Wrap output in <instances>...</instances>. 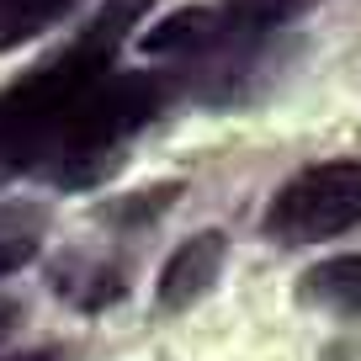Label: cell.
<instances>
[{"instance_id":"12","label":"cell","mask_w":361,"mask_h":361,"mask_svg":"<svg viewBox=\"0 0 361 361\" xmlns=\"http://www.w3.org/2000/svg\"><path fill=\"white\" fill-rule=\"evenodd\" d=\"M11 319H16V308H11V303H0V335L11 329Z\"/></svg>"},{"instance_id":"11","label":"cell","mask_w":361,"mask_h":361,"mask_svg":"<svg viewBox=\"0 0 361 361\" xmlns=\"http://www.w3.org/2000/svg\"><path fill=\"white\" fill-rule=\"evenodd\" d=\"M0 361H64L59 345H43V350H22V356H0Z\"/></svg>"},{"instance_id":"1","label":"cell","mask_w":361,"mask_h":361,"mask_svg":"<svg viewBox=\"0 0 361 361\" xmlns=\"http://www.w3.org/2000/svg\"><path fill=\"white\" fill-rule=\"evenodd\" d=\"M154 0H106L96 22L59 48L43 69L22 75L6 96H0V176H22V170H43L54 138L75 117V106L90 96L96 80L117 69V48H123L128 27L149 11Z\"/></svg>"},{"instance_id":"9","label":"cell","mask_w":361,"mask_h":361,"mask_svg":"<svg viewBox=\"0 0 361 361\" xmlns=\"http://www.w3.org/2000/svg\"><path fill=\"white\" fill-rule=\"evenodd\" d=\"M43 245V213L37 207H0V276L22 271Z\"/></svg>"},{"instance_id":"3","label":"cell","mask_w":361,"mask_h":361,"mask_svg":"<svg viewBox=\"0 0 361 361\" xmlns=\"http://www.w3.org/2000/svg\"><path fill=\"white\" fill-rule=\"evenodd\" d=\"M314 0H218V6H186V11L154 22L138 37V54L144 59H186V64H202V59L224 54L239 59L250 48H260L276 27L298 22Z\"/></svg>"},{"instance_id":"4","label":"cell","mask_w":361,"mask_h":361,"mask_svg":"<svg viewBox=\"0 0 361 361\" xmlns=\"http://www.w3.org/2000/svg\"><path fill=\"white\" fill-rule=\"evenodd\" d=\"M361 224V165L335 159V165H308L276 192L266 213V234L276 245H314L335 239Z\"/></svg>"},{"instance_id":"10","label":"cell","mask_w":361,"mask_h":361,"mask_svg":"<svg viewBox=\"0 0 361 361\" xmlns=\"http://www.w3.org/2000/svg\"><path fill=\"white\" fill-rule=\"evenodd\" d=\"M176 192H180V186H154V197L144 202V213H154V207L176 202ZM106 218H112V224H128V218H133V207H106Z\"/></svg>"},{"instance_id":"2","label":"cell","mask_w":361,"mask_h":361,"mask_svg":"<svg viewBox=\"0 0 361 361\" xmlns=\"http://www.w3.org/2000/svg\"><path fill=\"white\" fill-rule=\"evenodd\" d=\"M165 102H170V80L144 75V69H112L75 106V117L54 138L37 176H48L54 186H69V192L106 180L123 165V149L154 123Z\"/></svg>"},{"instance_id":"8","label":"cell","mask_w":361,"mask_h":361,"mask_svg":"<svg viewBox=\"0 0 361 361\" xmlns=\"http://www.w3.org/2000/svg\"><path fill=\"white\" fill-rule=\"evenodd\" d=\"M80 0H0V54L43 37L54 22H64Z\"/></svg>"},{"instance_id":"5","label":"cell","mask_w":361,"mask_h":361,"mask_svg":"<svg viewBox=\"0 0 361 361\" xmlns=\"http://www.w3.org/2000/svg\"><path fill=\"white\" fill-rule=\"evenodd\" d=\"M224 255H228V239L218 228L207 234H192L180 250H170L165 271H159V308H192L202 293H213L218 271H224Z\"/></svg>"},{"instance_id":"7","label":"cell","mask_w":361,"mask_h":361,"mask_svg":"<svg viewBox=\"0 0 361 361\" xmlns=\"http://www.w3.org/2000/svg\"><path fill=\"white\" fill-rule=\"evenodd\" d=\"M54 287L69 298L75 308H106L117 293H123V266L117 260H64L54 271Z\"/></svg>"},{"instance_id":"6","label":"cell","mask_w":361,"mask_h":361,"mask_svg":"<svg viewBox=\"0 0 361 361\" xmlns=\"http://www.w3.org/2000/svg\"><path fill=\"white\" fill-rule=\"evenodd\" d=\"M298 293L314 308H329V314H356L361 308V255H335L324 266H314Z\"/></svg>"}]
</instances>
